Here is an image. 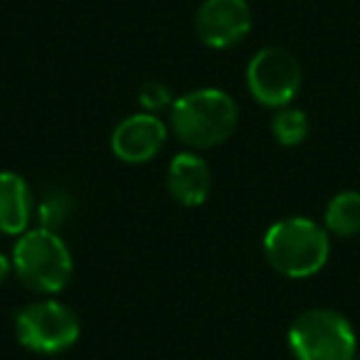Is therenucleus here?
I'll use <instances>...</instances> for the list:
<instances>
[{
  "label": "nucleus",
  "mask_w": 360,
  "mask_h": 360,
  "mask_svg": "<svg viewBox=\"0 0 360 360\" xmlns=\"http://www.w3.org/2000/svg\"><path fill=\"white\" fill-rule=\"evenodd\" d=\"M240 109L222 89H195L170 106V129L193 150L222 146L237 131Z\"/></svg>",
  "instance_id": "obj_1"
},
{
  "label": "nucleus",
  "mask_w": 360,
  "mask_h": 360,
  "mask_svg": "<svg viewBox=\"0 0 360 360\" xmlns=\"http://www.w3.org/2000/svg\"><path fill=\"white\" fill-rule=\"evenodd\" d=\"M328 255V230L311 217H286L274 222L264 235L266 262L289 279H309L319 274Z\"/></svg>",
  "instance_id": "obj_2"
},
{
  "label": "nucleus",
  "mask_w": 360,
  "mask_h": 360,
  "mask_svg": "<svg viewBox=\"0 0 360 360\" xmlns=\"http://www.w3.org/2000/svg\"><path fill=\"white\" fill-rule=\"evenodd\" d=\"M13 271L35 294H60L75 274V259L55 230L35 227L18 237L13 247Z\"/></svg>",
  "instance_id": "obj_3"
},
{
  "label": "nucleus",
  "mask_w": 360,
  "mask_h": 360,
  "mask_svg": "<svg viewBox=\"0 0 360 360\" xmlns=\"http://www.w3.org/2000/svg\"><path fill=\"white\" fill-rule=\"evenodd\" d=\"M289 348L296 360H353L358 355V340L343 314L309 309L291 323Z\"/></svg>",
  "instance_id": "obj_4"
},
{
  "label": "nucleus",
  "mask_w": 360,
  "mask_h": 360,
  "mask_svg": "<svg viewBox=\"0 0 360 360\" xmlns=\"http://www.w3.org/2000/svg\"><path fill=\"white\" fill-rule=\"evenodd\" d=\"M15 335L22 348L40 355L65 353L79 340V316L57 299H40L15 314Z\"/></svg>",
  "instance_id": "obj_5"
},
{
  "label": "nucleus",
  "mask_w": 360,
  "mask_h": 360,
  "mask_svg": "<svg viewBox=\"0 0 360 360\" xmlns=\"http://www.w3.org/2000/svg\"><path fill=\"white\" fill-rule=\"evenodd\" d=\"M301 67L284 47H262L247 65V89L269 109H284L301 91Z\"/></svg>",
  "instance_id": "obj_6"
},
{
  "label": "nucleus",
  "mask_w": 360,
  "mask_h": 360,
  "mask_svg": "<svg viewBox=\"0 0 360 360\" xmlns=\"http://www.w3.org/2000/svg\"><path fill=\"white\" fill-rule=\"evenodd\" d=\"M252 30L247 0H205L195 13V35L210 50H230Z\"/></svg>",
  "instance_id": "obj_7"
},
{
  "label": "nucleus",
  "mask_w": 360,
  "mask_h": 360,
  "mask_svg": "<svg viewBox=\"0 0 360 360\" xmlns=\"http://www.w3.org/2000/svg\"><path fill=\"white\" fill-rule=\"evenodd\" d=\"M168 141V129L155 114L141 111L131 114L111 134V153L129 165H143L163 150Z\"/></svg>",
  "instance_id": "obj_8"
},
{
  "label": "nucleus",
  "mask_w": 360,
  "mask_h": 360,
  "mask_svg": "<svg viewBox=\"0 0 360 360\" xmlns=\"http://www.w3.org/2000/svg\"><path fill=\"white\" fill-rule=\"evenodd\" d=\"M165 186L175 202L186 207H200L210 198L212 170L195 150H183L170 158L165 170Z\"/></svg>",
  "instance_id": "obj_9"
},
{
  "label": "nucleus",
  "mask_w": 360,
  "mask_h": 360,
  "mask_svg": "<svg viewBox=\"0 0 360 360\" xmlns=\"http://www.w3.org/2000/svg\"><path fill=\"white\" fill-rule=\"evenodd\" d=\"M35 195L22 175L0 170V232L20 237L35 215Z\"/></svg>",
  "instance_id": "obj_10"
},
{
  "label": "nucleus",
  "mask_w": 360,
  "mask_h": 360,
  "mask_svg": "<svg viewBox=\"0 0 360 360\" xmlns=\"http://www.w3.org/2000/svg\"><path fill=\"white\" fill-rule=\"evenodd\" d=\"M323 227L338 237H355L360 232V193L343 191L330 198L323 212Z\"/></svg>",
  "instance_id": "obj_11"
},
{
  "label": "nucleus",
  "mask_w": 360,
  "mask_h": 360,
  "mask_svg": "<svg viewBox=\"0 0 360 360\" xmlns=\"http://www.w3.org/2000/svg\"><path fill=\"white\" fill-rule=\"evenodd\" d=\"M309 116L301 109H294V106H284L274 114L271 119V134H274L276 143L286 146V148H294V146L304 143L309 139Z\"/></svg>",
  "instance_id": "obj_12"
},
{
  "label": "nucleus",
  "mask_w": 360,
  "mask_h": 360,
  "mask_svg": "<svg viewBox=\"0 0 360 360\" xmlns=\"http://www.w3.org/2000/svg\"><path fill=\"white\" fill-rule=\"evenodd\" d=\"M72 212V198L65 191H52L42 198V202L37 205V217H40V227L55 230L60 225H65V220Z\"/></svg>",
  "instance_id": "obj_13"
},
{
  "label": "nucleus",
  "mask_w": 360,
  "mask_h": 360,
  "mask_svg": "<svg viewBox=\"0 0 360 360\" xmlns=\"http://www.w3.org/2000/svg\"><path fill=\"white\" fill-rule=\"evenodd\" d=\"M139 101H141V106H143V111L158 114V111H163V109H170L175 99L163 82H146L139 89Z\"/></svg>",
  "instance_id": "obj_14"
},
{
  "label": "nucleus",
  "mask_w": 360,
  "mask_h": 360,
  "mask_svg": "<svg viewBox=\"0 0 360 360\" xmlns=\"http://www.w3.org/2000/svg\"><path fill=\"white\" fill-rule=\"evenodd\" d=\"M13 271V262L6 255H0V284L8 279V274Z\"/></svg>",
  "instance_id": "obj_15"
},
{
  "label": "nucleus",
  "mask_w": 360,
  "mask_h": 360,
  "mask_svg": "<svg viewBox=\"0 0 360 360\" xmlns=\"http://www.w3.org/2000/svg\"><path fill=\"white\" fill-rule=\"evenodd\" d=\"M353 360H360V355H355V358H353Z\"/></svg>",
  "instance_id": "obj_16"
}]
</instances>
